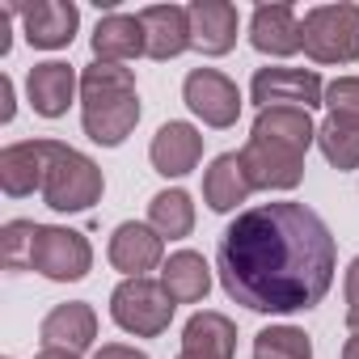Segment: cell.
I'll list each match as a JSON object with an SVG mask.
<instances>
[{"mask_svg": "<svg viewBox=\"0 0 359 359\" xmlns=\"http://www.w3.org/2000/svg\"><path fill=\"white\" fill-rule=\"evenodd\" d=\"M110 266L123 271L127 279H144L148 271L165 266V237L152 229V224H140V220H123L114 233H110Z\"/></svg>", "mask_w": 359, "mask_h": 359, "instance_id": "obj_12", "label": "cell"}, {"mask_svg": "<svg viewBox=\"0 0 359 359\" xmlns=\"http://www.w3.org/2000/svg\"><path fill=\"white\" fill-rule=\"evenodd\" d=\"M250 97L258 110H271V106L313 110V106H325V85L313 68H258L250 81Z\"/></svg>", "mask_w": 359, "mask_h": 359, "instance_id": "obj_8", "label": "cell"}, {"mask_svg": "<svg viewBox=\"0 0 359 359\" xmlns=\"http://www.w3.org/2000/svg\"><path fill=\"white\" fill-rule=\"evenodd\" d=\"M89 266H93V245L85 241V233L60 229V224H39L34 250H30V271H39L51 283H76L89 275Z\"/></svg>", "mask_w": 359, "mask_h": 359, "instance_id": "obj_7", "label": "cell"}, {"mask_svg": "<svg viewBox=\"0 0 359 359\" xmlns=\"http://www.w3.org/2000/svg\"><path fill=\"white\" fill-rule=\"evenodd\" d=\"M9 118H13V81L0 76V123H9Z\"/></svg>", "mask_w": 359, "mask_h": 359, "instance_id": "obj_30", "label": "cell"}, {"mask_svg": "<svg viewBox=\"0 0 359 359\" xmlns=\"http://www.w3.org/2000/svg\"><path fill=\"white\" fill-rule=\"evenodd\" d=\"M237 26L241 18L229 0H195L191 5V39L203 55H229L237 47Z\"/></svg>", "mask_w": 359, "mask_h": 359, "instance_id": "obj_17", "label": "cell"}, {"mask_svg": "<svg viewBox=\"0 0 359 359\" xmlns=\"http://www.w3.org/2000/svg\"><path fill=\"white\" fill-rule=\"evenodd\" d=\"M325 106H330V114L359 123V76H338V81H330V85H325Z\"/></svg>", "mask_w": 359, "mask_h": 359, "instance_id": "obj_27", "label": "cell"}, {"mask_svg": "<svg viewBox=\"0 0 359 359\" xmlns=\"http://www.w3.org/2000/svg\"><path fill=\"white\" fill-rule=\"evenodd\" d=\"M182 351L195 355V359H233L237 351V325L224 317V313H195L182 330Z\"/></svg>", "mask_w": 359, "mask_h": 359, "instance_id": "obj_21", "label": "cell"}, {"mask_svg": "<svg viewBox=\"0 0 359 359\" xmlns=\"http://www.w3.org/2000/svg\"><path fill=\"white\" fill-rule=\"evenodd\" d=\"M140 26H144V43H148V60H177L182 51L195 47L191 39V9L182 5H148L140 9Z\"/></svg>", "mask_w": 359, "mask_h": 359, "instance_id": "obj_13", "label": "cell"}, {"mask_svg": "<svg viewBox=\"0 0 359 359\" xmlns=\"http://www.w3.org/2000/svg\"><path fill=\"white\" fill-rule=\"evenodd\" d=\"M359 325V258L346 266V330Z\"/></svg>", "mask_w": 359, "mask_h": 359, "instance_id": "obj_28", "label": "cell"}, {"mask_svg": "<svg viewBox=\"0 0 359 359\" xmlns=\"http://www.w3.org/2000/svg\"><path fill=\"white\" fill-rule=\"evenodd\" d=\"M304 55L313 64L359 60V5H317L304 13Z\"/></svg>", "mask_w": 359, "mask_h": 359, "instance_id": "obj_5", "label": "cell"}, {"mask_svg": "<svg viewBox=\"0 0 359 359\" xmlns=\"http://www.w3.org/2000/svg\"><path fill=\"white\" fill-rule=\"evenodd\" d=\"M76 89H81V76H76L72 64H64V60L34 64L30 76H26V97H30L34 114H43V118H60V114H68Z\"/></svg>", "mask_w": 359, "mask_h": 359, "instance_id": "obj_16", "label": "cell"}, {"mask_svg": "<svg viewBox=\"0 0 359 359\" xmlns=\"http://www.w3.org/2000/svg\"><path fill=\"white\" fill-rule=\"evenodd\" d=\"M34 233H39V224H34V220H9L5 229H0V254H5V266H9V271L30 266Z\"/></svg>", "mask_w": 359, "mask_h": 359, "instance_id": "obj_26", "label": "cell"}, {"mask_svg": "<svg viewBox=\"0 0 359 359\" xmlns=\"http://www.w3.org/2000/svg\"><path fill=\"white\" fill-rule=\"evenodd\" d=\"M102 191H106V177H102L97 161H89L85 152H76V148L55 140L47 187H43V203L51 212H89L102 199Z\"/></svg>", "mask_w": 359, "mask_h": 359, "instance_id": "obj_3", "label": "cell"}, {"mask_svg": "<svg viewBox=\"0 0 359 359\" xmlns=\"http://www.w3.org/2000/svg\"><path fill=\"white\" fill-rule=\"evenodd\" d=\"M254 359H313V342L296 325H266L254 338Z\"/></svg>", "mask_w": 359, "mask_h": 359, "instance_id": "obj_25", "label": "cell"}, {"mask_svg": "<svg viewBox=\"0 0 359 359\" xmlns=\"http://www.w3.org/2000/svg\"><path fill=\"white\" fill-rule=\"evenodd\" d=\"M342 359H359V325L351 330V338L342 342Z\"/></svg>", "mask_w": 359, "mask_h": 359, "instance_id": "obj_32", "label": "cell"}, {"mask_svg": "<svg viewBox=\"0 0 359 359\" xmlns=\"http://www.w3.org/2000/svg\"><path fill=\"white\" fill-rule=\"evenodd\" d=\"M300 26L304 22L296 18L292 5H258L254 18H250V43H254V51L283 60V55H296L304 47V30Z\"/></svg>", "mask_w": 359, "mask_h": 359, "instance_id": "obj_15", "label": "cell"}, {"mask_svg": "<svg viewBox=\"0 0 359 359\" xmlns=\"http://www.w3.org/2000/svg\"><path fill=\"white\" fill-rule=\"evenodd\" d=\"M250 195H254V182L245 177L241 152H220L203 173V203L212 212H237Z\"/></svg>", "mask_w": 359, "mask_h": 359, "instance_id": "obj_19", "label": "cell"}, {"mask_svg": "<svg viewBox=\"0 0 359 359\" xmlns=\"http://www.w3.org/2000/svg\"><path fill=\"white\" fill-rule=\"evenodd\" d=\"M182 102L191 106L195 118H203V123L216 127V131H224V127H233V123L241 118V93H237V85H233L224 72H216V68H195V72L182 81Z\"/></svg>", "mask_w": 359, "mask_h": 359, "instance_id": "obj_9", "label": "cell"}, {"mask_svg": "<svg viewBox=\"0 0 359 359\" xmlns=\"http://www.w3.org/2000/svg\"><path fill=\"white\" fill-rule=\"evenodd\" d=\"M148 55V43H144V26H140V13H106L93 30V60L102 64H127V60H140Z\"/></svg>", "mask_w": 359, "mask_h": 359, "instance_id": "obj_20", "label": "cell"}, {"mask_svg": "<svg viewBox=\"0 0 359 359\" xmlns=\"http://www.w3.org/2000/svg\"><path fill=\"white\" fill-rule=\"evenodd\" d=\"M13 9H0V55H9V47H13V39H9V26H13Z\"/></svg>", "mask_w": 359, "mask_h": 359, "instance_id": "obj_31", "label": "cell"}, {"mask_svg": "<svg viewBox=\"0 0 359 359\" xmlns=\"http://www.w3.org/2000/svg\"><path fill=\"white\" fill-rule=\"evenodd\" d=\"M317 148H321V156H325L338 173L359 169V123L330 114V118L317 127Z\"/></svg>", "mask_w": 359, "mask_h": 359, "instance_id": "obj_24", "label": "cell"}, {"mask_svg": "<svg viewBox=\"0 0 359 359\" xmlns=\"http://www.w3.org/2000/svg\"><path fill=\"white\" fill-rule=\"evenodd\" d=\"M93 359H148L144 351H135V346H127V342H106Z\"/></svg>", "mask_w": 359, "mask_h": 359, "instance_id": "obj_29", "label": "cell"}, {"mask_svg": "<svg viewBox=\"0 0 359 359\" xmlns=\"http://www.w3.org/2000/svg\"><path fill=\"white\" fill-rule=\"evenodd\" d=\"M177 359H195V355H187V351H182V355H177Z\"/></svg>", "mask_w": 359, "mask_h": 359, "instance_id": "obj_34", "label": "cell"}, {"mask_svg": "<svg viewBox=\"0 0 359 359\" xmlns=\"http://www.w3.org/2000/svg\"><path fill=\"white\" fill-rule=\"evenodd\" d=\"M161 283L173 296V304H199L212 292V266L203 262V254L195 250H177L169 254V262L161 266Z\"/></svg>", "mask_w": 359, "mask_h": 359, "instance_id": "obj_22", "label": "cell"}, {"mask_svg": "<svg viewBox=\"0 0 359 359\" xmlns=\"http://www.w3.org/2000/svg\"><path fill=\"white\" fill-rule=\"evenodd\" d=\"M148 224H152L165 241L191 237V229H195V203H191V195H187V191H161V195H152V203H148Z\"/></svg>", "mask_w": 359, "mask_h": 359, "instance_id": "obj_23", "label": "cell"}, {"mask_svg": "<svg viewBox=\"0 0 359 359\" xmlns=\"http://www.w3.org/2000/svg\"><path fill=\"white\" fill-rule=\"evenodd\" d=\"M22 18V34L30 47L39 51H60L76 39L81 26V9L68 0H30V5H9Z\"/></svg>", "mask_w": 359, "mask_h": 359, "instance_id": "obj_10", "label": "cell"}, {"mask_svg": "<svg viewBox=\"0 0 359 359\" xmlns=\"http://www.w3.org/2000/svg\"><path fill=\"white\" fill-rule=\"evenodd\" d=\"M173 296L165 292L161 279H123L114 292H110V317L118 330L135 334V338H156L169 330L173 321Z\"/></svg>", "mask_w": 359, "mask_h": 359, "instance_id": "obj_4", "label": "cell"}, {"mask_svg": "<svg viewBox=\"0 0 359 359\" xmlns=\"http://www.w3.org/2000/svg\"><path fill=\"white\" fill-rule=\"evenodd\" d=\"M216 271L229 300L250 313L287 317L325 300L338 271V245L313 208L258 203L220 233Z\"/></svg>", "mask_w": 359, "mask_h": 359, "instance_id": "obj_1", "label": "cell"}, {"mask_svg": "<svg viewBox=\"0 0 359 359\" xmlns=\"http://www.w3.org/2000/svg\"><path fill=\"white\" fill-rule=\"evenodd\" d=\"M140 123V93L135 76L123 64L93 60L81 72V127L93 144L118 148Z\"/></svg>", "mask_w": 359, "mask_h": 359, "instance_id": "obj_2", "label": "cell"}, {"mask_svg": "<svg viewBox=\"0 0 359 359\" xmlns=\"http://www.w3.org/2000/svg\"><path fill=\"white\" fill-rule=\"evenodd\" d=\"M55 140H22L0 152V191L9 199H26L47 187V169H51Z\"/></svg>", "mask_w": 359, "mask_h": 359, "instance_id": "obj_11", "label": "cell"}, {"mask_svg": "<svg viewBox=\"0 0 359 359\" xmlns=\"http://www.w3.org/2000/svg\"><path fill=\"white\" fill-rule=\"evenodd\" d=\"M34 359H81V355H72V351H60V346H43Z\"/></svg>", "mask_w": 359, "mask_h": 359, "instance_id": "obj_33", "label": "cell"}, {"mask_svg": "<svg viewBox=\"0 0 359 359\" xmlns=\"http://www.w3.org/2000/svg\"><path fill=\"white\" fill-rule=\"evenodd\" d=\"M43 346H60V351H89L93 338H97V313L85 304V300H68V304H55L47 317H43Z\"/></svg>", "mask_w": 359, "mask_h": 359, "instance_id": "obj_18", "label": "cell"}, {"mask_svg": "<svg viewBox=\"0 0 359 359\" xmlns=\"http://www.w3.org/2000/svg\"><path fill=\"white\" fill-rule=\"evenodd\" d=\"M304 152H309L304 144L250 131L241 148V165H245V177L254 182V191H296L304 177Z\"/></svg>", "mask_w": 359, "mask_h": 359, "instance_id": "obj_6", "label": "cell"}, {"mask_svg": "<svg viewBox=\"0 0 359 359\" xmlns=\"http://www.w3.org/2000/svg\"><path fill=\"white\" fill-rule=\"evenodd\" d=\"M148 161L161 177H187L203 161V135L191 123H165L148 144Z\"/></svg>", "mask_w": 359, "mask_h": 359, "instance_id": "obj_14", "label": "cell"}]
</instances>
